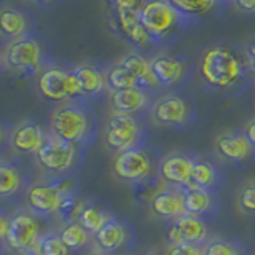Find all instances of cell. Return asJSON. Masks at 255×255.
<instances>
[{"label":"cell","mask_w":255,"mask_h":255,"mask_svg":"<svg viewBox=\"0 0 255 255\" xmlns=\"http://www.w3.org/2000/svg\"><path fill=\"white\" fill-rule=\"evenodd\" d=\"M2 64L5 69L18 75L40 74L45 67L42 45L30 35L8 42L2 51Z\"/></svg>","instance_id":"obj_5"},{"label":"cell","mask_w":255,"mask_h":255,"mask_svg":"<svg viewBox=\"0 0 255 255\" xmlns=\"http://www.w3.org/2000/svg\"><path fill=\"white\" fill-rule=\"evenodd\" d=\"M243 132L247 137V140L252 143V147L255 148V118H252L251 122L246 123V126L243 128Z\"/></svg>","instance_id":"obj_36"},{"label":"cell","mask_w":255,"mask_h":255,"mask_svg":"<svg viewBox=\"0 0 255 255\" xmlns=\"http://www.w3.org/2000/svg\"><path fill=\"white\" fill-rule=\"evenodd\" d=\"M91 255H107L106 252H102V251H99V252H94V254H91Z\"/></svg>","instance_id":"obj_39"},{"label":"cell","mask_w":255,"mask_h":255,"mask_svg":"<svg viewBox=\"0 0 255 255\" xmlns=\"http://www.w3.org/2000/svg\"><path fill=\"white\" fill-rule=\"evenodd\" d=\"M118 62L129 70V74L134 77V80L137 82L140 88H145L150 93L158 91L161 88V85L158 83V80L153 74V69H151V61L147 59L143 54L129 53L123 56Z\"/></svg>","instance_id":"obj_20"},{"label":"cell","mask_w":255,"mask_h":255,"mask_svg":"<svg viewBox=\"0 0 255 255\" xmlns=\"http://www.w3.org/2000/svg\"><path fill=\"white\" fill-rule=\"evenodd\" d=\"M59 236L62 239V243L66 244L67 249L78 251L90 243L91 233L90 231H86L78 222H69L67 225L62 227Z\"/></svg>","instance_id":"obj_30"},{"label":"cell","mask_w":255,"mask_h":255,"mask_svg":"<svg viewBox=\"0 0 255 255\" xmlns=\"http://www.w3.org/2000/svg\"><path fill=\"white\" fill-rule=\"evenodd\" d=\"M40 223L34 212L29 209L18 211L10 222V230L3 239V244L8 249L26 255L29 252H35L40 243Z\"/></svg>","instance_id":"obj_10"},{"label":"cell","mask_w":255,"mask_h":255,"mask_svg":"<svg viewBox=\"0 0 255 255\" xmlns=\"http://www.w3.org/2000/svg\"><path fill=\"white\" fill-rule=\"evenodd\" d=\"M75 158H77V145L56 137L53 134L46 135L43 147L35 155L40 169L50 175H59L67 172L74 166Z\"/></svg>","instance_id":"obj_11"},{"label":"cell","mask_w":255,"mask_h":255,"mask_svg":"<svg viewBox=\"0 0 255 255\" xmlns=\"http://www.w3.org/2000/svg\"><path fill=\"white\" fill-rule=\"evenodd\" d=\"M151 61V69L161 86H174L185 77V62L167 53L155 54Z\"/></svg>","instance_id":"obj_18"},{"label":"cell","mask_w":255,"mask_h":255,"mask_svg":"<svg viewBox=\"0 0 255 255\" xmlns=\"http://www.w3.org/2000/svg\"><path fill=\"white\" fill-rule=\"evenodd\" d=\"M78 223L82 225L86 231H90L93 236H96L99 231L107 225L109 220L112 219L110 215L102 209V207L96 204H83L78 209Z\"/></svg>","instance_id":"obj_25"},{"label":"cell","mask_w":255,"mask_h":255,"mask_svg":"<svg viewBox=\"0 0 255 255\" xmlns=\"http://www.w3.org/2000/svg\"><path fill=\"white\" fill-rule=\"evenodd\" d=\"M147 255H166V254H147Z\"/></svg>","instance_id":"obj_41"},{"label":"cell","mask_w":255,"mask_h":255,"mask_svg":"<svg viewBox=\"0 0 255 255\" xmlns=\"http://www.w3.org/2000/svg\"><path fill=\"white\" fill-rule=\"evenodd\" d=\"M45 140L46 134L43 132L42 126L32 120H24L11 128L8 145L18 155H37Z\"/></svg>","instance_id":"obj_14"},{"label":"cell","mask_w":255,"mask_h":255,"mask_svg":"<svg viewBox=\"0 0 255 255\" xmlns=\"http://www.w3.org/2000/svg\"><path fill=\"white\" fill-rule=\"evenodd\" d=\"M238 206L244 214L255 215V180L246 182L238 193Z\"/></svg>","instance_id":"obj_33"},{"label":"cell","mask_w":255,"mask_h":255,"mask_svg":"<svg viewBox=\"0 0 255 255\" xmlns=\"http://www.w3.org/2000/svg\"><path fill=\"white\" fill-rule=\"evenodd\" d=\"M166 255H203V246L199 244H175L167 247Z\"/></svg>","instance_id":"obj_34"},{"label":"cell","mask_w":255,"mask_h":255,"mask_svg":"<svg viewBox=\"0 0 255 255\" xmlns=\"http://www.w3.org/2000/svg\"><path fill=\"white\" fill-rule=\"evenodd\" d=\"M35 252L38 255H67L69 249L66 247V244L62 243L59 235L48 233L40 239Z\"/></svg>","instance_id":"obj_32"},{"label":"cell","mask_w":255,"mask_h":255,"mask_svg":"<svg viewBox=\"0 0 255 255\" xmlns=\"http://www.w3.org/2000/svg\"><path fill=\"white\" fill-rule=\"evenodd\" d=\"M203 255H244V251L233 241L214 238L203 246Z\"/></svg>","instance_id":"obj_31"},{"label":"cell","mask_w":255,"mask_h":255,"mask_svg":"<svg viewBox=\"0 0 255 255\" xmlns=\"http://www.w3.org/2000/svg\"><path fill=\"white\" fill-rule=\"evenodd\" d=\"M10 222H11V219L6 217L5 214L0 217V238H2V241L8 235V230H10Z\"/></svg>","instance_id":"obj_38"},{"label":"cell","mask_w":255,"mask_h":255,"mask_svg":"<svg viewBox=\"0 0 255 255\" xmlns=\"http://www.w3.org/2000/svg\"><path fill=\"white\" fill-rule=\"evenodd\" d=\"M22 185V174L14 164H0V196L8 198L14 195Z\"/></svg>","instance_id":"obj_29"},{"label":"cell","mask_w":255,"mask_h":255,"mask_svg":"<svg viewBox=\"0 0 255 255\" xmlns=\"http://www.w3.org/2000/svg\"><path fill=\"white\" fill-rule=\"evenodd\" d=\"M153 101L155 99L151 98V93L140 86L110 94L112 110L117 112V114H125V115H132V117L140 114V112L150 110Z\"/></svg>","instance_id":"obj_17"},{"label":"cell","mask_w":255,"mask_h":255,"mask_svg":"<svg viewBox=\"0 0 255 255\" xmlns=\"http://www.w3.org/2000/svg\"><path fill=\"white\" fill-rule=\"evenodd\" d=\"M30 22L27 14L16 6H3L0 10V32L5 40L13 42L22 37H27Z\"/></svg>","instance_id":"obj_23"},{"label":"cell","mask_w":255,"mask_h":255,"mask_svg":"<svg viewBox=\"0 0 255 255\" xmlns=\"http://www.w3.org/2000/svg\"><path fill=\"white\" fill-rule=\"evenodd\" d=\"M158 166L153 156L142 147H135L123 153H118L112 164V172L122 182L126 183H142L151 179Z\"/></svg>","instance_id":"obj_9"},{"label":"cell","mask_w":255,"mask_h":255,"mask_svg":"<svg viewBox=\"0 0 255 255\" xmlns=\"http://www.w3.org/2000/svg\"><path fill=\"white\" fill-rule=\"evenodd\" d=\"M219 182V172L215 169L214 163L209 159L196 158L193 166V174H191V185L203 188V190H214Z\"/></svg>","instance_id":"obj_26"},{"label":"cell","mask_w":255,"mask_h":255,"mask_svg":"<svg viewBox=\"0 0 255 255\" xmlns=\"http://www.w3.org/2000/svg\"><path fill=\"white\" fill-rule=\"evenodd\" d=\"M151 211L156 217L163 220H177L182 217L185 211H183V198L182 190L175 187H167L151 198Z\"/></svg>","instance_id":"obj_19"},{"label":"cell","mask_w":255,"mask_h":255,"mask_svg":"<svg viewBox=\"0 0 255 255\" xmlns=\"http://www.w3.org/2000/svg\"><path fill=\"white\" fill-rule=\"evenodd\" d=\"M235 6L244 13H255V0H238Z\"/></svg>","instance_id":"obj_37"},{"label":"cell","mask_w":255,"mask_h":255,"mask_svg":"<svg viewBox=\"0 0 255 255\" xmlns=\"http://www.w3.org/2000/svg\"><path fill=\"white\" fill-rule=\"evenodd\" d=\"M175 8L185 16L188 22H193L195 19H201L204 16L214 13L219 10L220 3L212 2V0H191V2H185V0H172Z\"/></svg>","instance_id":"obj_27"},{"label":"cell","mask_w":255,"mask_h":255,"mask_svg":"<svg viewBox=\"0 0 255 255\" xmlns=\"http://www.w3.org/2000/svg\"><path fill=\"white\" fill-rule=\"evenodd\" d=\"M180 190L183 198V211H185L187 215L203 217V215L209 214L217 206V195L211 190H203L193 185H188Z\"/></svg>","instance_id":"obj_21"},{"label":"cell","mask_w":255,"mask_h":255,"mask_svg":"<svg viewBox=\"0 0 255 255\" xmlns=\"http://www.w3.org/2000/svg\"><path fill=\"white\" fill-rule=\"evenodd\" d=\"M142 137V123L137 117L132 115L112 112V115L106 122V126H104V142L117 155L131 148L140 147Z\"/></svg>","instance_id":"obj_7"},{"label":"cell","mask_w":255,"mask_h":255,"mask_svg":"<svg viewBox=\"0 0 255 255\" xmlns=\"http://www.w3.org/2000/svg\"><path fill=\"white\" fill-rule=\"evenodd\" d=\"M69 185L58 180H38L27 188L26 201L35 215H53L62 211L70 198Z\"/></svg>","instance_id":"obj_8"},{"label":"cell","mask_w":255,"mask_h":255,"mask_svg":"<svg viewBox=\"0 0 255 255\" xmlns=\"http://www.w3.org/2000/svg\"><path fill=\"white\" fill-rule=\"evenodd\" d=\"M37 90L40 96L48 101L61 106L80 98V90L74 69L48 64L37 77Z\"/></svg>","instance_id":"obj_4"},{"label":"cell","mask_w":255,"mask_h":255,"mask_svg":"<svg viewBox=\"0 0 255 255\" xmlns=\"http://www.w3.org/2000/svg\"><path fill=\"white\" fill-rule=\"evenodd\" d=\"M198 70L199 77L209 88L228 91L246 78L249 66L244 53L241 54L225 45H215L203 51Z\"/></svg>","instance_id":"obj_1"},{"label":"cell","mask_w":255,"mask_h":255,"mask_svg":"<svg viewBox=\"0 0 255 255\" xmlns=\"http://www.w3.org/2000/svg\"><path fill=\"white\" fill-rule=\"evenodd\" d=\"M167 241L169 246L175 244H199L207 243V225L201 217L183 214L182 217L172 222L167 231Z\"/></svg>","instance_id":"obj_15"},{"label":"cell","mask_w":255,"mask_h":255,"mask_svg":"<svg viewBox=\"0 0 255 255\" xmlns=\"http://www.w3.org/2000/svg\"><path fill=\"white\" fill-rule=\"evenodd\" d=\"M142 8L143 2L118 0V2L112 3V16H114L115 27L126 40H129L139 50H150L155 43L151 42L150 35L142 24Z\"/></svg>","instance_id":"obj_6"},{"label":"cell","mask_w":255,"mask_h":255,"mask_svg":"<svg viewBox=\"0 0 255 255\" xmlns=\"http://www.w3.org/2000/svg\"><path fill=\"white\" fill-rule=\"evenodd\" d=\"M26 255H38L37 252H29V254H26Z\"/></svg>","instance_id":"obj_40"},{"label":"cell","mask_w":255,"mask_h":255,"mask_svg":"<svg viewBox=\"0 0 255 255\" xmlns=\"http://www.w3.org/2000/svg\"><path fill=\"white\" fill-rule=\"evenodd\" d=\"M195 159L183 151H169L158 163V174L166 183L175 188H185L191 185Z\"/></svg>","instance_id":"obj_13"},{"label":"cell","mask_w":255,"mask_h":255,"mask_svg":"<svg viewBox=\"0 0 255 255\" xmlns=\"http://www.w3.org/2000/svg\"><path fill=\"white\" fill-rule=\"evenodd\" d=\"M104 74H106V85H107V90L110 94L139 86L137 82L134 80V77L129 74V70H128L125 66H122L120 62L109 67Z\"/></svg>","instance_id":"obj_28"},{"label":"cell","mask_w":255,"mask_h":255,"mask_svg":"<svg viewBox=\"0 0 255 255\" xmlns=\"http://www.w3.org/2000/svg\"><path fill=\"white\" fill-rule=\"evenodd\" d=\"M72 69L77 77L80 98H96L102 94L104 90H107L106 74L93 64H78Z\"/></svg>","instance_id":"obj_22"},{"label":"cell","mask_w":255,"mask_h":255,"mask_svg":"<svg viewBox=\"0 0 255 255\" xmlns=\"http://www.w3.org/2000/svg\"><path fill=\"white\" fill-rule=\"evenodd\" d=\"M140 18L143 27L155 45L175 40L180 30L190 24L185 16L175 8V5L172 2H166V0L143 2Z\"/></svg>","instance_id":"obj_3"},{"label":"cell","mask_w":255,"mask_h":255,"mask_svg":"<svg viewBox=\"0 0 255 255\" xmlns=\"http://www.w3.org/2000/svg\"><path fill=\"white\" fill-rule=\"evenodd\" d=\"M215 150L220 158L230 163H244L254 156L255 148L247 140L244 132L227 131L217 135L215 139Z\"/></svg>","instance_id":"obj_16"},{"label":"cell","mask_w":255,"mask_h":255,"mask_svg":"<svg viewBox=\"0 0 255 255\" xmlns=\"http://www.w3.org/2000/svg\"><path fill=\"white\" fill-rule=\"evenodd\" d=\"M50 134L74 145L85 143L93 135L91 114L82 102L61 104L50 115Z\"/></svg>","instance_id":"obj_2"},{"label":"cell","mask_w":255,"mask_h":255,"mask_svg":"<svg viewBox=\"0 0 255 255\" xmlns=\"http://www.w3.org/2000/svg\"><path fill=\"white\" fill-rule=\"evenodd\" d=\"M94 239L102 252H117L128 241V230L122 222L112 217L107 225L94 236Z\"/></svg>","instance_id":"obj_24"},{"label":"cell","mask_w":255,"mask_h":255,"mask_svg":"<svg viewBox=\"0 0 255 255\" xmlns=\"http://www.w3.org/2000/svg\"><path fill=\"white\" fill-rule=\"evenodd\" d=\"M151 123L166 128H182L190 122L188 102L179 94L167 93L156 98L148 110Z\"/></svg>","instance_id":"obj_12"},{"label":"cell","mask_w":255,"mask_h":255,"mask_svg":"<svg viewBox=\"0 0 255 255\" xmlns=\"http://www.w3.org/2000/svg\"><path fill=\"white\" fill-rule=\"evenodd\" d=\"M244 56H246L247 66H249V69L255 74V38L251 40V42L246 45V48H244Z\"/></svg>","instance_id":"obj_35"}]
</instances>
